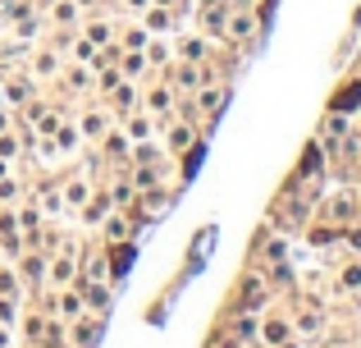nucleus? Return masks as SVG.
Returning a JSON list of instances; mask_svg holds the SVG:
<instances>
[{
    "instance_id": "nucleus-1",
    "label": "nucleus",
    "mask_w": 361,
    "mask_h": 348,
    "mask_svg": "<svg viewBox=\"0 0 361 348\" xmlns=\"http://www.w3.org/2000/svg\"><path fill=\"white\" fill-rule=\"evenodd\" d=\"M206 28H211V32H220V28H224V9H206Z\"/></svg>"
},
{
    "instance_id": "nucleus-2",
    "label": "nucleus",
    "mask_w": 361,
    "mask_h": 348,
    "mask_svg": "<svg viewBox=\"0 0 361 348\" xmlns=\"http://www.w3.org/2000/svg\"><path fill=\"white\" fill-rule=\"evenodd\" d=\"M60 312H64V316H78V312H82V303H78V298H73V294H64V303H60Z\"/></svg>"
},
{
    "instance_id": "nucleus-3",
    "label": "nucleus",
    "mask_w": 361,
    "mask_h": 348,
    "mask_svg": "<svg viewBox=\"0 0 361 348\" xmlns=\"http://www.w3.org/2000/svg\"><path fill=\"white\" fill-rule=\"evenodd\" d=\"M23 275H27V280L42 275V257H27V261H23Z\"/></svg>"
},
{
    "instance_id": "nucleus-4",
    "label": "nucleus",
    "mask_w": 361,
    "mask_h": 348,
    "mask_svg": "<svg viewBox=\"0 0 361 348\" xmlns=\"http://www.w3.org/2000/svg\"><path fill=\"white\" fill-rule=\"evenodd\" d=\"M183 55H188V60H202L206 46H202V42H183Z\"/></svg>"
},
{
    "instance_id": "nucleus-5",
    "label": "nucleus",
    "mask_w": 361,
    "mask_h": 348,
    "mask_svg": "<svg viewBox=\"0 0 361 348\" xmlns=\"http://www.w3.org/2000/svg\"><path fill=\"white\" fill-rule=\"evenodd\" d=\"M229 28H233V37H243V32H252V18H247V14H238Z\"/></svg>"
},
{
    "instance_id": "nucleus-6",
    "label": "nucleus",
    "mask_w": 361,
    "mask_h": 348,
    "mask_svg": "<svg viewBox=\"0 0 361 348\" xmlns=\"http://www.w3.org/2000/svg\"><path fill=\"white\" fill-rule=\"evenodd\" d=\"M51 275H55V280H69V275H73V266H69V257H64V261H55V270H51Z\"/></svg>"
},
{
    "instance_id": "nucleus-7",
    "label": "nucleus",
    "mask_w": 361,
    "mask_h": 348,
    "mask_svg": "<svg viewBox=\"0 0 361 348\" xmlns=\"http://www.w3.org/2000/svg\"><path fill=\"white\" fill-rule=\"evenodd\" d=\"M169 143H174V147H188V143H192V133H188V128H174V133H169Z\"/></svg>"
},
{
    "instance_id": "nucleus-8",
    "label": "nucleus",
    "mask_w": 361,
    "mask_h": 348,
    "mask_svg": "<svg viewBox=\"0 0 361 348\" xmlns=\"http://www.w3.org/2000/svg\"><path fill=\"white\" fill-rule=\"evenodd\" d=\"M128 133H133V138H147V133H151V124H147V119H133Z\"/></svg>"
},
{
    "instance_id": "nucleus-9",
    "label": "nucleus",
    "mask_w": 361,
    "mask_h": 348,
    "mask_svg": "<svg viewBox=\"0 0 361 348\" xmlns=\"http://www.w3.org/2000/svg\"><path fill=\"white\" fill-rule=\"evenodd\" d=\"M0 348H9V340H5V330H0Z\"/></svg>"
}]
</instances>
